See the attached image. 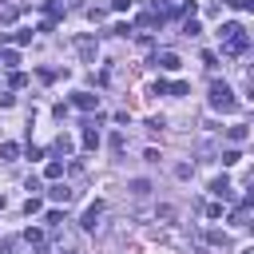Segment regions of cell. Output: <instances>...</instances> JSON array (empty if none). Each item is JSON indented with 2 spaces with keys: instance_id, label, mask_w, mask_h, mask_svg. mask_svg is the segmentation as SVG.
<instances>
[{
  "instance_id": "1",
  "label": "cell",
  "mask_w": 254,
  "mask_h": 254,
  "mask_svg": "<svg viewBox=\"0 0 254 254\" xmlns=\"http://www.w3.org/2000/svg\"><path fill=\"white\" fill-rule=\"evenodd\" d=\"M218 40H222V52H230V56H242L250 48V36H246L242 24H222L218 28Z\"/></svg>"
},
{
  "instance_id": "2",
  "label": "cell",
  "mask_w": 254,
  "mask_h": 254,
  "mask_svg": "<svg viewBox=\"0 0 254 254\" xmlns=\"http://www.w3.org/2000/svg\"><path fill=\"white\" fill-rule=\"evenodd\" d=\"M210 107H214V111H234V107H238V99H234L230 83H222V79H214V83H210Z\"/></svg>"
},
{
  "instance_id": "3",
  "label": "cell",
  "mask_w": 254,
  "mask_h": 254,
  "mask_svg": "<svg viewBox=\"0 0 254 254\" xmlns=\"http://www.w3.org/2000/svg\"><path fill=\"white\" fill-rule=\"evenodd\" d=\"M75 52H79V60H83V64H95V56H99L95 36H79V40H75Z\"/></svg>"
},
{
  "instance_id": "4",
  "label": "cell",
  "mask_w": 254,
  "mask_h": 254,
  "mask_svg": "<svg viewBox=\"0 0 254 254\" xmlns=\"http://www.w3.org/2000/svg\"><path fill=\"white\" fill-rule=\"evenodd\" d=\"M99 214H103V202H91V206L83 210V218H79V226H83V230H95V222H99Z\"/></svg>"
},
{
  "instance_id": "5",
  "label": "cell",
  "mask_w": 254,
  "mask_h": 254,
  "mask_svg": "<svg viewBox=\"0 0 254 254\" xmlns=\"http://www.w3.org/2000/svg\"><path fill=\"white\" fill-rule=\"evenodd\" d=\"M71 103H75L79 111H91V107L99 103V95H91V91H75V99H71Z\"/></svg>"
},
{
  "instance_id": "6",
  "label": "cell",
  "mask_w": 254,
  "mask_h": 254,
  "mask_svg": "<svg viewBox=\"0 0 254 254\" xmlns=\"http://www.w3.org/2000/svg\"><path fill=\"white\" fill-rule=\"evenodd\" d=\"M155 64H159L163 71H175V67H179V56H175V52H159V56H155Z\"/></svg>"
},
{
  "instance_id": "7",
  "label": "cell",
  "mask_w": 254,
  "mask_h": 254,
  "mask_svg": "<svg viewBox=\"0 0 254 254\" xmlns=\"http://www.w3.org/2000/svg\"><path fill=\"white\" fill-rule=\"evenodd\" d=\"M246 135H250V127H246V123H234V127L226 131V139H230V143H246Z\"/></svg>"
},
{
  "instance_id": "8",
  "label": "cell",
  "mask_w": 254,
  "mask_h": 254,
  "mask_svg": "<svg viewBox=\"0 0 254 254\" xmlns=\"http://www.w3.org/2000/svg\"><path fill=\"white\" fill-rule=\"evenodd\" d=\"M210 194H218V198H230V183H226V175L210 183Z\"/></svg>"
},
{
  "instance_id": "9",
  "label": "cell",
  "mask_w": 254,
  "mask_h": 254,
  "mask_svg": "<svg viewBox=\"0 0 254 254\" xmlns=\"http://www.w3.org/2000/svg\"><path fill=\"white\" fill-rule=\"evenodd\" d=\"M83 147H87V151H95V147H99V131H95L91 123H87V131H83Z\"/></svg>"
},
{
  "instance_id": "10",
  "label": "cell",
  "mask_w": 254,
  "mask_h": 254,
  "mask_svg": "<svg viewBox=\"0 0 254 254\" xmlns=\"http://www.w3.org/2000/svg\"><path fill=\"white\" fill-rule=\"evenodd\" d=\"M16 155H20V147H16V143H0V159H4V163H12Z\"/></svg>"
},
{
  "instance_id": "11",
  "label": "cell",
  "mask_w": 254,
  "mask_h": 254,
  "mask_svg": "<svg viewBox=\"0 0 254 254\" xmlns=\"http://www.w3.org/2000/svg\"><path fill=\"white\" fill-rule=\"evenodd\" d=\"M238 159H242V151H238V147H230V151H222V167H234Z\"/></svg>"
},
{
  "instance_id": "12",
  "label": "cell",
  "mask_w": 254,
  "mask_h": 254,
  "mask_svg": "<svg viewBox=\"0 0 254 254\" xmlns=\"http://www.w3.org/2000/svg\"><path fill=\"white\" fill-rule=\"evenodd\" d=\"M147 190H151V183H147V179H135V183H131V194H135V198H143Z\"/></svg>"
},
{
  "instance_id": "13",
  "label": "cell",
  "mask_w": 254,
  "mask_h": 254,
  "mask_svg": "<svg viewBox=\"0 0 254 254\" xmlns=\"http://www.w3.org/2000/svg\"><path fill=\"white\" fill-rule=\"evenodd\" d=\"M48 194H52V198H56V202H71V190H67V187H52V190H48Z\"/></svg>"
},
{
  "instance_id": "14",
  "label": "cell",
  "mask_w": 254,
  "mask_h": 254,
  "mask_svg": "<svg viewBox=\"0 0 254 254\" xmlns=\"http://www.w3.org/2000/svg\"><path fill=\"white\" fill-rule=\"evenodd\" d=\"M198 32H202V28L194 24V16H187V20H183V36H198Z\"/></svg>"
},
{
  "instance_id": "15",
  "label": "cell",
  "mask_w": 254,
  "mask_h": 254,
  "mask_svg": "<svg viewBox=\"0 0 254 254\" xmlns=\"http://www.w3.org/2000/svg\"><path fill=\"white\" fill-rule=\"evenodd\" d=\"M44 175H48V179H60V175H64V163H48Z\"/></svg>"
},
{
  "instance_id": "16",
  "label": "cell",
  "mask_w": 254,
  "mask_h": 254,
  "mask_svg": "<svg viewBox=\"0 0 254 254\" xmlns=\"http://www.w3.org/2000/svg\"><path fill=\"white\" fill-rule=\"evenodd\" d=\"M226 4H230L234 12H250V8H254V0H226Z\"/></svg>"
},
{
  "instance_id": "17",
  "label": "cell",
  "mask_w": 254,
  "mask_h": 254,
  "mask_svg": "<svg viewBox=\"0 0 254 254\" xmlns=\"http://www.w3.org/2000/svg\"><path fill=\"white\" fill-rule=\"evenodd\" d=\"M0 60H4V67H16V64H20V56H16V52H12V48H8V52H4V56H0Z\"/></svg>"
},
{
  "instance_id": "18",
  "label": "cell",
  "mask_w": 254,
  "mask_h": 254,
  "mask_svg": "<svg viewBox=\"0 0 254 254\" xmlns=\"http://www.w3.org/2000/svg\"><path fill=\"white\" fill-rule=\"evenodd\" d=\"M56 151H64V155H67V151H71V139H67V135H60V139H56Z\"/></svg>"
},
{
  "instance_id": "19",
  "label": "cell",
  "mask_w": 254,
  "mask_h": 254,
  "mask_svg": "<svg viewBox=\"0 0 254 254\" xmlns=\"http://www.w3.org/2000/svg\"><path fill=\"white\" fill-rule=\"evenodd\" d=\"M12 103H16V95L12 91H0V107H12Z\"/></svg>"
},
{
  "instance_id": "20",
  "label": "cell",
  "mask_w": 254,
  "mask_h": 254,
  "mask_svg": "<svg viewBox=\"0 0 254 254\" xmlns=\"http://www.w3.org/2000/svg\"><path fill=\"white\" fill-rule=\"evenodd\" d=\"M111 8H115V12H127V8H131V0H111Z\"/></svg>"
},
{
  "instance_id": "21",
  "label": "cell",
  "mask_w": 254,
  "mask_h": 254,
  "mask_svg": "<svg viewBox=\"0 0 254 254\" xmlns=\"http://www.w3.org/2000/svg\"><path fill=\"white\" fill-rule=\"evenodd\" d=\"M4 206H8V198H4V194H0V210H4Z\"/></svg>"
},
{
  "instance_id": "22",
  "label": "cell",
  "mask_w": 254,
  "mask_h": 254,
  "mask_svg": "<svg viewBox=\"0 0 254 254\" xmlns=\"http://www.w3.org/2000/svg\"><path fill=\"white\" fill-rule=\"evenodd\" d=\"M67 254H79V250H67Z\"/></svg>"
}]
</instances>
